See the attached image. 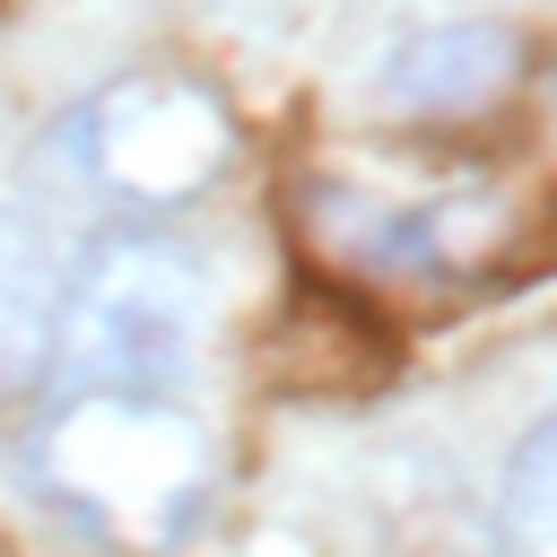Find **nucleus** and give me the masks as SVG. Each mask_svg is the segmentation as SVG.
<instances>
[{
  "instance_id": "nucleus-6",
  "label": "nucleus",
  "mask_w": 557,
  "mask_h": 557,
  "mask_svg": "<svg viewBox=\"0 0 557 557\" xmlns=\"http://www.w3.org/2000/svg\"><path fill=\"white\" fill-rule=\"evenodd\" d=\"M52 305H61V278L44 261V244L26 235V218L0 209V392L35 383L44 357H52Z\"/></svg>"
},
{
  "instance_id": "nucleus-4",
  "label": "nucleus",
  "mask_w": 557,
  "mask_h": 557,
  "mask_svg": "<svg viewBox=\"0 0 557 557\" xmlns=\"http://www.w3.org/2000/svg\"><path fill=\"white\" fill-rule=\"evenodd\" d=\"M505 226H513V209L479 183L418 191V200H366V191L322 200L331 252L357 270H383V278H470L479 261H496Z\"/></svg>"
},
{
  "instance_id": "nucleus-1",
  "label": "nucleus",
  "mask_w": 557,
  "mask_h": 557,
  "mask_svg": "<svg viewBox=\"0 0 557 557\" xmlns=\"http://www.w3.org/2000/svg\"><path fill=\"white\" fill-rule=\"evenodd\" d=\"M26 461L61 513H78L87 531H104L122 548H165L209 505L200 426L174 418L165 400H131V392H78L70 409L44 418Z\"/></svg>"
},
{
  "instance_id": "nucleus-7",
  "label": "nucleus",
  "mask_w": 557,
  "mask_h": 557,
  "mask_svg": "<svg viewBox=\"0 0 557 557\" xmlns=\"http://www.w3.org/2000/svg\"><path fill=\"white\" fill-rule=\"evenodd\" d=\"M496 548L505 557H557V426H531L496 479Z\"/></svg>"
},
{
  "instance_id": "nucleus-5",
  "label": "nucleus",
  "mask_w": 557,
  "mask_h": 557,
  "mask_svg": "<svg viewBox=\"0 0 557 557\" xmlns=\"http://www.w3.org/2000/svg\"><path fill=\"white\" fill-rule=\"evenodd\" d=\"M513 78H522V35L496 17H453V26H418L409 44H392L374 70V96L400 122H453V113L496 104Z\"/></svg>"
},
{
  "instance_id": "nucleus-2",
  "label": "nucleus",
  "mask_w": 557,
  "mask_h": 557,
  "mask_svg": "<svg viewBox=\"0 0 557 557\" xmlns=\"http://www.w3.org/2000/svg\"><path fill=\"white\" fill-rule=\"evenodd\" d=\"M209 348V278L165 235H113L78 261L52 305V357L78 392L165 400Z\"/></svg>"
},
{
  "instance_id": "nucleus-3",
  "label": "nucleus",
  "mask_w": 557,
  "mask_h": 557,
  "mask_svg": "<svg viewBox=\"0 0 557 557\" xmlns=\"http://www.w3.org/2000/svg\"><path fill=\"white\" fill-rule=\"evenodd\" d=\"M61 157L131 209H174L235 165V113L191 70H122L61 122Z\"/></svg>"
}]
</instances>
